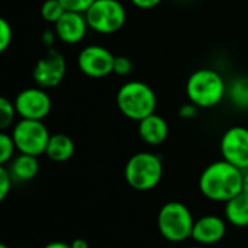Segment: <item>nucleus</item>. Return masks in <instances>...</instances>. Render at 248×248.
Returning a JSON list of instances; mask_svg holds the SVG:
<instances>
[{
	"mask_svg": "<svg viewBox=\"0 0 248 248\" xmlns=\"http://www.w3.org/2000/svg\"><path fill=\"white\" fill-rule=\"evenodd\" d=\"M244 171L225 160L209 164L199 177L201 193L212 201L227 203L243 192Z\"/></svg>",
	"mask_w": 248,
	"mask_h": 248,
	"instance_id": "nucleus-1",
	"label": "nucleus"
},
{
	"mask_svg": "<svg viewBox=\"0 0 248 248\" xmlns=\"http://www.w3.org/2000/svg\"><path fill=\"white\" fill-rule=\"evenodd\" d=\"M131 71H132V61L125 55H115L113 74H116L119 77H125V76L131 74Z\"/></svg>",
	"mask_w": 248,
	"mask_h": 248,
	"instance_id": "nucleus-23",
	"label": "nucleus"
},
{
	"mask_svg": "<svg viewBox=\"0 0 248 248\" xmlns=\"http://www.w3.org/2000/svg\"><path fill=\"white\" fill-rule=\"evenodd\" d=\"M9 171L15 182H29L36 177L39 171L38 157L19 154L9 163Z\"/></svg>",
	"mask_w": 248,
	"mask_h": 248,
	"instance_id": "nucleus-15",
	"label": "nucleus"
},
{
	"mask_svg": "<svg viewBox=\"0 0 248 248\" xmlns=\"http://www.w3.org/2000/svg\"><path fill=\"white\" fill-rule=\"evenodd\" d=\"M65 12L67 10L60 0H44L41 4V10H39L41 17L45 22L52 23V25H55Z\"/></svg>",
	"mask_w": 248,
	"mask_h": 248,
	"instance_id": "nucleus-19",
	"label": "nucleus"
},
{
	"mask_svg": "<svg viewBox=\"0 0 248 248\" xmlns=\"http://www.w3.org/2000/svg\"><path fill=\"white\" fill-rule=\"evenodd\" d=\"M0 248H9V247H7V246H4V244H1V246H0Z\"/></svg>",
	"mask_w": 248,
	"mask_h": 248,
	"instance_id": "nucleus-32",
	"label": "nucleus"
},
{
	"mask_svg": "<svg viewBox=\"0 0 248 248\" xmlns=\"http://www.w3.org/2000/svg\"><path fill=\"white\" fill-rule=\"evenodd\" d=\"M13 41V28L9 20L0 19V52H4Z\"/></svg>",
	"mask_w": 248,
	"mask_h": 248,
	"instance_id": "nucleus-22",
	"label": "nucleus"
},
{
	"mask_svg": "<svg viewBox=\"0 0 248 248\" xmlns=\"http://www.w3.org/2000/svg\"><path fill=\"white\" fill-rule=\"evenodd\" d=\"M227 86L224 77L217 70L199 68L186 81V96L199 109H211L227 97Z\"/></svg>",
	"mask_w": 248,
	"mask_h": 248,
	"instance_id": "nucleus-2",
	"label": "nucleus"
},
{
	"mask_svg": "<svg viewBox=\"0 0 248 248\" xmlns=\"http://www.w3.org/2000/svg\"><path fill=\"white\" fill-rule=\"evenodd\" d=\"M189 248H201V247H196V246H193V247H189Z\"/></svg>",
	"mask_w": 248,
	"mask_h": 248,
	"instance_id": "nucleus-33",
	"label": "nucleus"
},
{
	"mask_svg": "<svg viewBox=\"0 0 248 248\" xmlns=\"http://www.w3.org/2000/svg\"><path fill=\"white\" fill-rule=\"evenodd\" d=\"M16 116L17 112L15 103L7 97H0V129L6 131L7 128H10Z\"/></svg>",
	"mask_w": 248,
	"mask_h": 248,
	"instance_id": "nucleus-20",
	"label": "nucleus"
},
{
	"mask_svg": "<svg viewBox=\"0 0 248 248\" xmlns=\"http://www.w3.org/2000/svg\"><path fill=\"white\" fill-rule=\"evenodd\" d=\"M76 151V145L74 141L65 135V134H54L51 135L48 145H46V151L45 155L55 163H65L68 161Z\"/></svg>",
	"mask_w": 248,
	"mask_h": 248,
	"instance_id": "nucleus-16",
	"label": "nucleus"
},
{
	"mask_svg": "<svg viewBox=\"0 0 248 248\" xmlns=\"http://www.w3.org/2000/svg\"><path fill=\"white\" fill-rule=\"evenodd\" d=\"M115 55L103 45H87L77 55L78 70L90 78H103L113 74Z\"/></svg>",
	"mask_w": 248,
	"mask_h": 248,
	"instance_id": "nucleus-10",
	"label": "nucleus"
},
{
	"mask_svg": "<svg viewBox=\"0 0 248 248\" xmlns=\"http://www.w3.org/2000/svg\"><path fill=\"white\" fill-rule=\"evenodd\" d=\"M70 244H71V248H90L89 243L86 240H83V238H76Z\"/></svg>",
	"mask_w": 248,
	"mask_h": 248,
	"instance_id": "nucleus-29",
	"label": "nucleus"
},
{
	"mask_svg": "<svg viewBox=\"0 0 248 248\" xmlns=\"http://www.w3.org/2000/svg\"><path fill=\"white\" fill-rule=\"evenodd\" d=\"M193 225V215L182 202H167L161 206L157 217L158 231L170 243H183L192 238Z\"/></svg>",
	"mask_w": 248,
	"mask_h": 248,
	"instance_id": "nucleus-5",
	"label": "nucleus"
},
{
	"mask_svg": "<svg viewBox=\"0 0 248 248\" xmlns=\"http://www.w3.org/2000/svg\"><path fill=\"white\" fill-rule=\"evenodd\" d=\"M116 106L125 118L140 122L155 113L157 96L147 83L131 80L124 83L116 92Z\"/></svg>",
	"mask_w": 248,
	"mask_h": 248,
	"instance_id": "nucleus-3",
	"label": "nucleus"
},
{
	"mask_svg": "<svg viewBox=\"0 0 248 248\" xmlns=\"http://www.w3.org/2000/svg\"><path fill=\"white\" fill-rule=\"evenodd\" d=\"M89 28L100 35H110L126 23V9L119 0H96L84 13Z\"/></svg>",
	"mask_w": 248,
	"mask_h": 248,
	"instance_id": "nucleus-6",
	"label": "nucleus"
},
{
	"mask_svg": "<svg viewBox=\"0 0 248 248\" xmlns=\"http://www.w3.org/2000/svg\"><path fill=\"white\" fill-rule=\"evenodd\" d=\"M227 234V222L218 215H205L195 221L192 240L201 246H214Z\"/></svg>",
	"mask_w": 248,
	"mask_h": 248,
	"instance_id": "nucleus-13",
	"label": "nucleus"
},
{
	"mask_svg": "<svg viewBox=\"0 0 248 248\" xmlns=\"http://www.w3.org/2000/svg\"><path fill=\"white\" fill-rule=\"evenodd\" d=\"M137 9H141V10H150V9H154L157 7L161 0H129Z\"/></svg>",
	"mask_w": 248,
	"mask_h": 248,
	"instance_id": "nucleus-28",
	"label": "nucleus"
},
{
	"mask_svg": "<svg viewBox=\"0 0 248 248\" xmlns=\"http://www.w3.org/2000/svg\"><path fill=\"white\" fill-rule=\"evenodd\" d=\"M67 73V61L64 55L55 48L46 49L33 65L32 78L36 86L42 89H54L64 80Z\"/></svg>",
	"mask_w": 248,
	"mask_h": 248,
	"instance_id": "nucleus-9",
	"label": "nucleus"
},
{
	"mask_svg": "<svg viewBox=\"0 0 248 248\" xmlns=\"http://www.w3.org/2000/svg\"><path fill=\"white\" fill-rule=\"evenodd\" d=\"M58 38H57V33H55V31L52 29V31H44L42 32V36H41V41H42V45L46 48V49H51V48H54V44H55V41H57Z\"/></svg>",
	"mask_w": 248,
	"mask_h": 248,
	"instance_id": "nucleus-27",
	"label": "nucleus"
},
{
	"mask_svg": "<svg viewBox=\"0 0 248 248\" xmlns=\"http://www.w3.org/2000/svg\"><path fill=\"white\" fill-rule=\"evenodd\" d=\"M13 103L20 119L44 121L52 109V100L46 93V89L39 86L20 90Z\"/></svg>",
	"mask_w": 248,
	"mask_h": 248,
	"instance_id": "nucleus-8",
	"label": "nucleus"
},
{
	"mask_svg": "<svg viewBox=\"0 0 248 248\" xmlns=\"http://www.w3.org/2000/svg\"><path fill=\"white\" fill-rule=\"evenodd\" d=\"M243 192H246L248 195V170L244 171V183H243Z\"/></svg>",
	"mask_w": 248,
	"mask_h": 248,
	"instance_id": "nucleus-31",
	"label": "nucleus"
},
{
	"mask_svg": "<svg viewBox=\"0 0 248 248\" xmlns=\"http://www.w3.org/2000/svg\"><path fill=\"white\" fill-rule=\"evenodd\" d=\"M221 154L222 160L231 163L243 171L248 170V128L231 126L221 138Z\"/></svg>",
	"mask_w": 248,
	"mask_h": 248,
	"instance_id": "nucleus-11",
	"label": "nucleus"
},
{
	"mask_svg": "<svg viewBox=\"0 0 248 248\" xmlns=\"http://www.w3.org/2000/svg\"><path fill=\"white\" fill-rule=\"evenodd\" d=\"M65 10L70 12H78V13H86V10L96 1V0H60Z\"/></svg>",
	"mask_w": 248,
	"mask_h": 248,
	"instance_id": "nucleus-25",
	"label": "nucleus"
},
{
	"mask_svg": "<svg viewBox=\"0 0 248 248\" xmlns=\"http://www.w3.org/2000/svg\"><path fill=\"white\" fill-rule=\"evenodd\" d=\"M13 182L15 180H13L9 169L6 166H1L0 167V201H4L7 198Z\"/></svg>",
	"mask_w": 248,
	"mask_h": 248,
	"instance_id": "nucleus-24",
	"label": "nucleus"
},
{
	"mask_svg": "<svg viewBox=\"0 0 248 248\" xmlns=\"http://www.w3.org/2000/svg\"><path fill=\"white\" fill-rule=\"evenodd\" d=\"M44 248H71V244H67L62 241H52V243L46 244Z\"/></svg>",
	"mask_w": 248,
	"mask_h": 248,
	"instance_id": "nucleus-30",
	"label": "nucleus"
},
{
	"mask_svg": "<svg viewBox=\"0 0 248 248\" xmlns=\"http://www.w3.org/2000/svg\"><path fill=\"white\" fill-rule=\"evenodd\" d=\"M227 97L238 109H248V77H237L227 86Z\"/></svg>",
	"mask_w": 248,
	"mask_h": 248,
	"instance_id": "nucleus-18",
	"label": "nucleus"
},
{
	"mask_svg": "<svg viewBox=\"0 0 248 248\" xmlns=\"http://www.w3.org/2000/svg\"><path fill=\"white\" fill-rule=\"evenodd\" d=\"M89 29L90 28L87 25L84 13L70 10H67L54 25V31L57 33L58 41L67 45H76L81 42Z\"/></svg>",
	"mask_w": 248,
	"mask_h": 248,
	"instance_id": "nucleus-12",
	"label": "nucleus"
},
{
	"mask_svg": "<svg viewBox=\"0 0 248 248\" xmlns=\"http://www.w3.org/2000/svg\"><path fill=\"white\" fill-rule=\"evenodd\" d=\"M15 151L17 150L12 135L3 131L0 134V166H6L7 163H10L15 158Z\"/></svg>",
	"mask_w": 248,
	"mask_h": 248,
	"instance_id": "nucleus-21",
	"label": "nucleus"
},
{
	"mask_svg": "<svg viewBox=\"0 0 248 248\" xmlns=\"http://www.w3.org/2000/svg\"><path fill=\"white\" fill-rule=\"evenodd\" d=\"M140 138L148 145H160L169 137V125L166 119L157 113H153L138 122Z\"/></svg>",
	"mask_w": 248,
	"mask_h": 248,
	"instance_id": "nucleus-14",
	"label": "nucleus"
},
{
	"mask_svg": "<svg viewBox=\"0 0 248 248\" xmlns=\"http://www.w3.org/2000/svg\"><path fill=\"white\" fill-rule=\"evenodd\" d=\"M224 215L227 222L232 227L244 228L248 227V195L246 192L238 193L225 203Z\"/></svg>",
	"mask_w": 248,
	"mask_h": 248,
	"instance_id": "nucleus-17",
	"label": "nucleus"
},
{
	"mask_svg": "<svg viewBox=\"0 0 248 248\" xmlns=\"http://www.w3.org/2000/svg\"><path fill=\"white\" fill-rule=\"evenodd\" d=\"M198 110H199V108L196 105H193L192 102H187V103L180 106L179 116L183 118V119H193L198 115Z\"/></svg>",
	"mask_w": 248,
	"mask_h": 248,
	"instance_id": "nucleus-26",
	"label": "nucleus"
},
{
	"mask_svg": "<svg viewBox=\"0 0 248 248\" xmlns=\"http://www.w3.org/2000/svg\"><path fill=\"white\" fill-rule=\"evenodd\" d=\"M12 138L19 154L39 157L45 154L51 134L44 121L20 119L12 128Z\"/></svg>",
	"mask_w": 248,
	"mask_h": 248,
	"instance_id": "nucleus-7",
	"label": "nucleus"
},
{
	"mask_svg": "<svg viewBox=\"0 0 248 248\" xmlns=\"http://www.w3.org/2000/svg\"><path fill=\"white\" fill-rule=\"evenodd\" d=\"M124 176L132 189L140 192L151 190L163 179V161L154 153H137L126 161Z\"/></svg>",
	"mask_w": 248,
	"mask_h": 248,
	"instance_id": "nucleus-4",
	"label": "nucleus"
}]
</instances>
